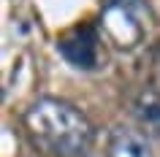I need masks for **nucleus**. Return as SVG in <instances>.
<instances>
[{"label": "nucleus", "instance_id": "2", "mask_svg": "<svg viewBox=\"0 0 160 157\" xmlns=\"http://www.w3.org/2000/svg\"><path fill=\"white\" fill-rule=\"evenodd\" d=\"M57 52L76 68H95L98 65V33L90 25H79L57 41Z\"/></svg>", "mask_w": 160, "mask_h": 157}, {"label": "nucleus", "instance_id": "3", "mask_svg": "<svg viewBox=\"0 0 160 157\" xmlns=\"http://www.w3.org/2000/svg\"><path fill=\"white\" fill-rule=\"evenodd\" d=\"M103 27L111 35V41L117 46H122V49H130V46H136L141 41V25H138V19L133 17V11L125 3H111L106 8Z\"/></svg>", "mask_w": 160, "mask_h": 157}, {"label": "nucleus", "instance_id": "5", "mask_svg": "<svg viewBox=\"0 0 160 157\" xmlns=\"http://www.w3.org/2000/svg\"><path fill=\"white\" fill-rule=\"evenodd\" d=\"M133 116L144 127H149L160 135V92L158 90H144L133 100Z\"/></svg>", "mask_w": 160, "mask_h": 157}, {"label": "nucleus", "instance_id": "1", "mask_svg": "<svg viewBox=\"0 0 160 157\" xmlns=\"http://www.w3.org/2000/svg\"><path fill=\"white\" fill-rule=\"evenodd\" d=\"M30 138L54 157H87L95 141V127L82 108L60 98H38L25 111Z\"/></svg>", "mask_w": 160, "mask_h": 157}, {"label": "nucleus", "instance_id": "4", "mask_svg": "<svg viewBox=\"0 0 160 157\" xmlns=\"http://www.w3.org/2000/svg\"><path fill=\"white\" fill-rule=\"evenodd\" d=\"M106 157H152V144L141 130L117 125L106 141Z\"/></svg>", "mask_w": 160, "mask_h": 157}]
</instances>
